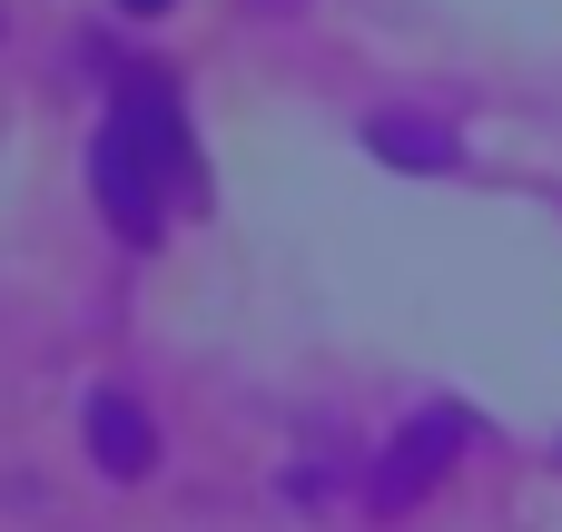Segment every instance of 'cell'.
<instances>
[{
    "label": "cell",
    "mask_w": 562,
    "mask_h": 532,
    "mask_svg": "<svg viewBox=\"0 0 562 532\" xmlns=\"http://www.w3.org/2000/svg\"><path fill=\"white\" fill-rule=\"evenodd\" d=\"M454 454H464V415H454V405L415 415V425L385 444V464H375V513H405V503H425V484H435Z\"/></svg>",
    "instance_id": "obj_1"
},
{
    "label": "cell",
    "mask_w": 562,
    "mask_h": 532,
    "mask_svg": "<svg viewBox=\"0 0 562 532\" xmlns=\"http://www.w3.org/2000/svg\"><path fill=\"white\" fill-rule=\"evenodd\" d=\"M89 454H99V474L138 484V474L158 464V425H148L128 395H89Z\"/></svg>",
    "instance_id": "obj_2"
},
{
    "label": "cell",
    "mask_w": 562,
    "mask_h": 532,
    "mask_svg": "<svg viewBox=\"0 0 562 532\" xmlns=\"http://www.w3.org/2000/svg\"><path fill=\"white\" fill-rule=\"evenodd\" d=\"M99 188H109V217H119L128 237H148V227H158V197H148L158 178H148V158H138L128 138H109V148H99Z\"/></svg>",
    "instance_id": "obj_3"
},
{
    "label": "cell",
    "mask_w": 562,
    "mask_h": 532,
    "mask_svg": "<svg viewBox=\"0 0 562 532\" xmlns=\"http://www.w3.org/2000/svg\"><path fill=\"white\" fill-rule=\"evenodd\" d=\"M375 148H385V158H405V168H445V158H454V138H445V128H425V118H375Z\"/></svg>",
    "instance_id": "obj_4"
},
{
    "label": "cell",
    "mask_w": 562,
    "mask_h": 532,
    "mask_svg": "<svg viewBox=\"0 0 562 532\" xmlns=\"http://www.w3.org/2000/svg\"><path fill=\"white\" fill-rule=\"evenodd\" d=\"M138 10H158V0H138Z\"/></svg>",
    "instance_id": "obj_5"
}]
</instances>
